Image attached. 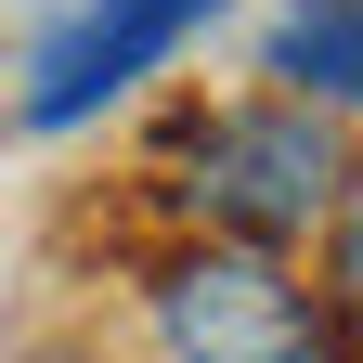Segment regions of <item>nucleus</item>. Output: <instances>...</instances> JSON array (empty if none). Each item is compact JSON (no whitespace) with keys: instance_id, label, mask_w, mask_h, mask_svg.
Returning <instances> with one entry per match:
<instances>
[{"instance_id":"1","label":"nucleus","mask_w":363,"mask_h":363,"mask_svg":"<svg viewBox=\"0 0 363 363\" xmlns=\"http://www.w3.org/2000/svg\"><path fill=\"white\" fill-rule=\"evenodd\" d=\"M350 195V143L325 104L298 91H259V104H208L169 130V220L182 234H220V247H272L286 259L311 220H337Z\"/></svg>"},{"instance_id":"2","label":"nucleus","mask_w":363,"mask_h":363,"mask_svg":"<svg viewBox=\"0 0 363 363\" xmlns=\"http://www.w3.org/2000/svg\"><path fill=\"white\" fill-rule=\"evenodd\" d=\"M143 337L156 363H337V325L298 298V272L220 234H182L143 259Z\"/></svg>"},{"instance_id":"3","label":"nucleus","mask_w":363,"mask_h":363,"mask_svg":"<svg viewBox=\"0 0 363 363\" xmlns=\"http://www.w3.org/2000/svg\"><path fill=\"white\" fill-rule=\"evenodd\" d=\"M208 13H220V0H78V13L39 39V65H26V91H13V117H26V130H78V117H104L117 91H143V78H156Z\"/></svg>"},{"instance_id":"4","label":"nucleus","mask_w":363,"mask_h":363,"mask_svg":"<svg viewBox=\"0 0 363 363\" xmlns=\"http://www.w3.org/2000/svg\"><path fill=\"white\" fill-rule=\"evenodd\" d=\"M272 78L298 91V104H350L363 117V0H286V26H272Z\"/></svg>"},{"instance_id":"5","label":"nucleus","mask_w":363,"mask_h":363,"mask_svg":"<svg viewBox=\"0 0 363 363\" xmlns=\"http://www.w3.org/2000/svg\"><path fill=\"white\" fill-rule=\"evenodd\" d=\"M337 298L363 311V169H350V195H337Z\"/></svg>"},{"instance_id":"6","label":"nucleus","mask_w":363,"mask_h":363,"mask_svg":"<svg viewBox=\"0 0 363 363\" xmlns=\"http://www.w3.org/2000/svg\"><path fill=\"white\" fill-rule=\"evenodd\" d=\"M39 363H91V350H39Z\"/></svg>"}]
</instances>
